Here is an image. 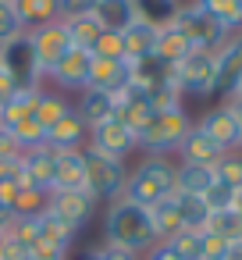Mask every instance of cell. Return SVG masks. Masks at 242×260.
<instances>
[{"label":"cell","instance_id":"14","mask_svg":"<svg viewBox=\"0 0 242 260\" xmlns=\"http://www.w3.org/2000/svg\"><path fill=\"white\" fill-rule=\"evenodd\" d=\"M214 61H217V89L214 93L228 96L242 79V32H231L224 40V47L214 54Z\"/></svg>","mask_w":242,"mask_h":260},{"label":"cell","instance_id":"9","mask_svg":"<svg viewBox=\"0 0 242 260\" xmlns=\"http://www.w3.org/2000/svg\"><path fill=\"white\" fill-rule=\"evenodd\" d=\"M96 207H100V203H96L86 189H50V192H47V214L57 217L61 224L75 228V232L96 214Z\"/></svg>","mask_w":242,"mask_h":260},{"label":"cell","instance_id":"42","mask_svg":"<svg viewBox=\"0 0 242 260\" xmlns=\"http://www.w3.org/2000/svg\"><path fill=\"white\" fill-rule=\"evenodd\" d=\"M86 260H139V256H132V253H121V249H114V246L100 242V246H93V249L86 253Z\"/></svg>","mask_w":242,"mask_h":260},{"label":"cell","instance_id":"12","mask_svg":"<svg viewBox=\"0 0 242 260\" xmlns=\"http://www.w3.org/2000/svg\"><path fill=\"white\" fill-rule=\"evenodd\" d=\"M54 164H57V150H50L47 143L32 146V150H22V185L50 192V185H54Z\"/></svg>","mask_w":242,"mask_h":260},{"label":"cell","instance_id":"26","mask_svg":"<svg viewBox=\"0 0 242 260\" xmlns=\"http://www.w3.org/2000/svg\"><path fill=\"white\" fill-rule=\"evenodd\" d=\"M11 4H15L18 22H22V29H25V32L61 18V15H57V0H11Z\"/></svg>","mask_w":242,"mask_h":260},{"label":"cell","instance_id":"22","mask_svg":"<svg viewBox=\"0 0 242 260\" xmlns=\"http://www.w3.org/2000/svg\"><path fill=\"white\" fill-rule=\"evenodd\" d=\"M75 228H68V224H61L57 217H50V214H40V232H36V246H43V249H54V253H68L72 249V242H75Z\"/></svg>","mask_w":242,"mask_h":260},{"label":"cell","instance_id":"48","mask_svg":"<svg viewBox=\"0 0 242 260\" xmlns=\"http://www.w3.org/2000/svg\"><path fill=\"white\" fill-rule=\"evenodd\" d=\"M4 249H8V228L0 224V256H4Z\"/></svg>","mask_w":242,"mask_h":260},{"label":"cell","instance_id":"34","mask_svg":"<svg viewBox=\"0 0 242 260\" xmlns=\"http://www.w3.org/2000/svg\"><path fill=\"white\" fill-rule=\"evenodd\" d=\"M206 232H214L224 242H242V217L235 210H214L206 221Z\"/></svg>","mask_w":242,"mask_h":260},{"label":"cell","instance_id":"51","mask_svg":"<svg viewBox=\"0 0 242 260\" xmlns=\"http://www.w3.org/2000/svg\"><path fill=\"white\" fill-rule=\"evenodd\" d=\"M0 72H4V68H0Z\"/></svg>","mask_w":242,"mask_h":260},{"label":"cell","instance_id":"49","mask_svg":"<svg viewBox=\"0 0 242 260\" xmlns=\"http://www.w3.org/2000/svg\"><path fill=\"white\" fill-rule=\"evenodd\" d=\"M231 93H235V96H242V79H238V86H235ZM231 93H228V96H231Z\"/></svg>","mask_w":242,"mask_h":260},{"label":"cell","instance_id":"25","mask_svg":"<svg viewBox=\"0 0 242 260\" xmlns=\"http://www.w3.org/2000/svg\"><path fill=\"white\" fill-rule=\"evenodd\" d=\"M214 182H217L214 178V168H203V164H178L175 168V192L203 196Z\"/></svg>","mask_w":242,"mask_h":260},{"label":"cell","instance_id":"39","mask_svg":"<svg viewBox=\"0 0 242 260\" xmlns=\"http://www.w3.org/2000/svg\"><path fill=\"white\" fill-rule=\"evenodd\" d=\"M231 200H235V189H228L224 182H214V185L203 192V203L210 207V214H214V210H231Z\"/></svg>","mask_w":242,"mask_h":260},{"label":"cell","instance_id":"13","mask_svg":"<svg viewBox=\"0 0 242 260\" xmlns=\"http://www.w3.org/2000/svg\"><path fill=\"white\" fill-rule=\"evenodd\" d=\"M199 132H206L217 146H224V150H238V132H242V125H238V118L224 107V104H217V107H210L199 121H192Z\"/></svg>","mask_w":242,"mask_h":260},{"label":"cell","instance_id":"37","mask_svg":"<svg viewBox=\"0 0 242 260\" xmlns=\"http://www.w3.org/2000/svg\"><path fill=\"white\" fill-rule=\"evenodd\" d=\"M22 32H25V29H22V22H18L15 4H11V0H0V47L11 43V40L22 36Z\"/></svg>","mask_w":242,"mask_h":260},{"label":"cell","instance_id":"50","mask_svg":"<svg viewBox=\"0 0 242 260\" xmlns=\"http://www.w3.org/2000/svg\"><path fill=\"white\" fill-rule=\"evenodd\" d=\"M238 150H242V132H238Z\"/></svg>","mask_w":242,"mask_h":260},{"label":"cell","instance_id":"23","mask_svg":"<svg viewBox=\"0 0 242 260\" xmlns=\"http://www.w3.org/2000/svg\"><path fill=\"white\" fill-rule=\"evenodd\" d=\"M132 8H135V22H146L153 29H167V25H175L182 0H132Z\"/></svg>","mask_w":242,"mask_h":260},{"label":"cell","instance_id":"44","mask_svg":"<svg viewBox=\"0 0 242 260\" xmlns=\"http://www.w3.org/2000/svg\"><path fill=\"white\" fill-rule=\"evenodd\" d=\"M18 153H22L18 139L11 136V128H4V125H0V157H18Z\"/></svg>","mask_w":242,"mask_h":260},{"label":"cell","instance_id":"30","mask_svg":"<svg viewBox=\"0 0 242 260\" xmlns=\"http://www.w3.org/2000/svg\"><path fill=\"white\" fill-rule=\"evenodd\" d=\"M150 221H153L157 242H167L175 232H182V217H178V207H175V200H171V196L150 207Z\"/></svg>","mask_w":242,"mask_h":260},{"label":"cell","instance_id":"6","mask_svg":"<svg viewBox=\"0 0 242 260\" xmlns=\"http://www.w3.org/2000/svg\"><path fill=\"white\" fill-rule=\"evenodd\" d=\"M175 82L182 89V96H196V100H206V96H217V61L210 50H192L189 57H182L175 64Z\"/></svg>","mask_w":242,"mask_h":260},{"label":"cell","instance_id":"7","mask_svg":"<svg viewBox=\"0 0 242 260\" xmlns=\"http://www.w3.org/2000/svg\"><path fill=\"white\" fill-rule=\"evenodd\" d=\"M0 68H4V75H8L18 89H40V86H43V72H40L36 54H32L29 32H22V36H15L11 43L0 47Z\"/></svg>","mask_w":242,"mask_h":260},{"label":"cell","instance_id":"47","mask_svg":"<svg viewBox=\"0 0 242 260\" xmlns=\"http://www.w3.org/2000/svg\"><path fill=\"white\" fill-rule=\"evenodd\" d=\"M231 210L242 217V189H235V200H231Z\"/></svg>","mask_w":242,"mask_h":260},{"label":"cell","instance_id":"20","mask_svg":"<svg viewBox=\"0 0 242 260\" xmlns=\"http://www.w3.org/2000/svg\"><path fill=\"white\" fill-rule=\"evenodd\" d=\"M72 111V100L64 96V93H57V89H47V86H40V93H36V104H32V118L43 125V128H50V125H57L64 114Z\"/></svg>","mask_w":242,"mask_h":260},{"label":"cell","instance_id":"27","mask_svg":"<svg viewBox=\"0 0 242 260\" xmlns=\"http://www.w3.org/2000/svg\"><path fill=\"white\" fill-rule=\"evenodd\" d=\"M192 54V47H189V40L175 29V25H167V29H160L157 32V47H153V57L157 61H164V64H178L182 57H189Z\"/></svg>","mask_w":242,"mask_h":260},{"label":"cell","instance_id":"29","mask_svg":"<svg viewBox=\"0 0 242 260\" xmlns=\"http://www.w3.org/2000/svg\"><path fill=\"white\" fill-rule=\"evenodd\" d=\"M64 29H68V36H72V47H75V50H86V54H93L96 40L103 36V25H100L93 15L68 18V22H64Z\"/></svg>","mask_w":242,"mask_h":260},{"label":"cell","instance_id":"38","mask_svg":"<svg viewBox=\"0 0 242 260\" xmlns=\"http://www.w3.org/2000/svg\"><path fill=\"white\" fill-rule=\"evenodd\" d=\"M93 57L125 61V40H121V32H107V29H103V36H100V40H96V47H93Z\"/></svg>","mask_w":242,"mask_h":260},{"label":"cell","instance_id":"36","mask_svg":"<svg viewBox=\"0 0 242 260\" xmlns=\"http://www.w3.org/2000/svg\"><path fill=\"white\" fill-rule=\"evenodd\" d=\"M11 136L18 139V146L22 150H32V146H43L47 143V128L29 114V118H22L18 125H11Z\"/></svg>","mask_w":242,"mask_h":260},{"label":"cell","instance_id":"41","mask_svg":"<svg viewBox=\"0 0 242 260\" xmlns=\"http://www.w3.org/2000/svg\"><path fill=\"white\" fill-rule=\"evenodd\" d=\"M228 253V242L217 239L214 232H203V260H224Z\"/></svg>","mask_w":242,"mask_h":260},{"label":"cell","instance_id":"16","mask_svg":"<svg viewBox=\"0 0 242 260\" xmlns=\"http://www.w3.org/2000/svg\"><path fill=\"white\" fill-rule=\"evenodd\" d=\"M175 153L182 157V164H203V168H214L228 150H224V146H217L206 132H199V128L192 125V128H189V136L178 143V150H175Z\"/></svg>","mask_w":242,"mask_h":260},{"label":"cell","instance_id":"24","mask_svg":"<svg viewBox=\"0 0 242 260\" xmlns=\"http://www.w3.org/2000/svg\"><path fill=\"white\" fill-rule=\"evenodd\" d=\"M93 18L107 29V32H125L132 22H135V8H132V0H100Z\"/></svg>","mask_w":242,"mask_h":260},{"label":"cell","instance_id":"46","mask_svg":"<svg viewBox=\"0 0 242 260\" xmlns=\"http://www.w3.org/2000/svg\"><path fill=\"white\" fill-rule=\"evenodd\" d=\"M224 260H242V242H228V253Z\"/></svg>","mask_w":242,"mask_h":260},{"label":"cell","instance_id":"10","mask_svg":"<svg viewBox=\"0 0 242 260\" xmlns=\"http://www.w3.org/2000/svg\"><path fill=\"white\" fill-rule=\"evenodd\" d=\"M29 43H32L36 61H40L43 79H47V72L72 50V36H68V29H64L61 18H57V22H47V25H40V29H29Z\"/></svg>","mask_w":242,"mask_h":260},{"label":"cell","instance_id":"32","mask_svg":"<svg viewBox=\"0 0 242 260\" xmlns=\"http://www.w3.org/2000/svg\"><path fill=\"white\" fill-rule=\"evenodd\" d=\"M40 214H47V192L32 189V185H22L15 203H11V217H40Z\"/></svg>","mask_w":242,"mask_h":260},{"label":"cell","instance_id":"18","mask_svg":"<svg viewBox=\"0 0 242 260\" xmlns=\"http://www.w3.org/2000/svg\"><path fill=\"white\" fill-rule=\"evenodd\" d=\"M86 136H89V128H86V121L75 114V107L57 121V125H50L47 128V146L50 150H82L86 146Z\"/></svg>","mask_w":242,"mask_h":260},{"label":"cell","instance_id":"1","mask_svg":"<svg viewBox=\"0 0 242 260\" xmlns=\"http://www.w3.org/2000/svg\"><path fill=\"white\" fill-rule=\"evenodd\" d=\"M103 242L121 249V253H132V256H143L146 249H153L157 232H153L150 210L125 200V196L111 200L103 210Z\"/></svg>","mask_w":242,"mask_h":260},{"label":"cell","instance_id":"43","mask_svg":"<svg viewBox=\"0 0 242 260\" xmlns=\"http://www.w3.org/2000/svg\"><path fill=\"white\" fill-rule=\"evenodd\" d=\"M0 182H22V153L0 157Z\"/></svg>","mask_w":242,"mask_h":260},{"label":"cell","instance_id":"17","mask_svg":"<svg viewBox=\"0 0 242 260\" xmlns=\"http://www.w3.org/2000/svg\"><path fill=\"white\" fill-rule=\"evenodd\" d=\"M132 82V61H107V57H93L89 61V86L118 93Z\"/></svg>","mask_w":242,"mask_h":260},{"label":"cell","instance_id":"45","mask_svg":"<svg viewBox=\"0 0 242 260\" xmlns=\"http://www.w3.org/2000/svg\"><path fill=\"white\" fill-rule=\"evenodd\" d=\"M139 260H178V256H175V253H171L164 242H157V246H153V249H146Z\"/></svg>","mask_w":242,"mask_h":260},{"label":"cell","instance_id":"35","mask_svg":"<svg viewBox=\"0 0 242 260\" xmlns=\"http://www.w3.org/2000/svg\"><path fill=\"white\" fill-rule=\"evenodd\" d=\"M214 178L224 182L228 189H242V153H238V150H228V153L214 164Z\"/></svg>","mask_w":242,"mask_h":260},{"label":"cell","instance_id":"19","mask_svg":"<svg viewBox=\"0 0 242 260\" xmlns=\"http://www.w3.org/2000/svg\"><path fill=\"white\" fill-rule=\"evenodd\" d=\"M50 189H86V160L82 150H61L54 164V185Z\"/></svg>","mask_w":242,"mask_h":260},{"label":"cell","instance_id":"33","mask_svg":"<svg viewBox=\"0 0 242 260\" xmlns=\"http://www.w3.org/2000/svg\"><path fill=\"white\" fill-rule=\"evenodd\" d=\"M164 246H167L178 260H203V232H189V228H182V232H175Z\"/></svg>","mask_w":242,"mask_h":260},{"label":"cell","instance_id":"11","mask_svg":"<svg viewBox=\"0 0 242 260\" xmlns=\"http://www.w3.org/2000/svg\"><path fill=\"white\" fill-rule=\"evenodd\" d=\"M89 61H93V54H86V50H68L50 72H47V79L43 82H50L57 93H82L86 86H89Z\"/></svg>","mask_w":242,"mask_h":260},{"label":"cell","instance_id":"40","mask_svg":"<svg viewBox=\"0 0 242 260\" xmlns=\"http://www.w3.org/2000/svg\"><path fill=\"white\" fill-rule=\"evenodd\" d=\"M96 4H100V0H57V15H61V22L82 18V15H93Z\"/></svg>","mask_w":242,"mask_h":260},{"label":"cell","instance_id":"2","mask_svg":"<svg viewBox=\"0 0 242 260\" xmlns=\"http://www.w3.org/2000/svg\"><path fill=\"white\" fill-rule=\"evenodd\" d=\"M175 160L171 157H153V153H146L132 171H128V182H125V200H132V203H139V207H153V203H160V200H167L171 192H175Z\"/></svg>","mask_w":242,"mask_h":260},{"label":"cell","instance_id":"3","mask_svg":"<svg viewBox=\"0 0 242 260\" xmlns=\"http://www.w3.org/2000/svg\"><path fill=\"white\" fill-rule=\"evenodd\" d=\"M189 128H192V118L185 114V107H178V111H153L150 121L135 132V143H139V150H146L153 157H167V153L178 150V143L189 136Z\"/></svg>","mask_w":242,"mask_h":260},{"label":"cell","instance_id":"28","mask_svg":"<svg viewBox=\"0 0 242 260\" xmlns=\"http://www.w3.org/2000/svg\"><path fill=\"white\" fill-rule=\"evenodd\" d=\"M171 200H175V207H178L182 228H189V232H206V221H210V207L203 203V196L171 192Z\"/></svg>","mask_w":242,"mask_h":260},{"label":"cell","instance_id":"21","mask_svg":"<svg viewBox=\"0 0 242 260\" xmlns=\"http://www.w3.org/2000/svg\"><path fill=\"white\" fill-rule=\"evenodd\" d=\"M157 32H160V29H153V25H146V22H132V25L121 32V40H125V61H143V57H153Z\"/></svg>","mask_w":242,"mask_h":260},{"label":"cell","instance_id":"4","mask_svg":"<svg viewBox=\"0 0 242 260\" xmlns=\"http://www.w3.org/2000/svg\"><path fill=\"white\" fill-rule=\"evenodd\" d=\"M82 160H86V192L96 200V203H111L125 192V182H128V164L125 160H114V157H103L89 146H82Z\"/></svg>","mask_w":242,"mask_h":260},{"label":"cell","instance_id":"31","mask_svg":"<svg viewBox=\"0 0 242 260\" xmlns=\"http://www.w3.org/2000/svg\"><path fill=\"white\" fill-rule=\"evenodd\" d=\"M203 11H210L228 32H242V0H196Z\"/></svg>","mask_w":242,"mask_h":260},{"label":"cell","instance_id":"15","mask_svg":"<svg viewBox=\"0 0 242 260\" xmlns=\"http://www.w3.org/2000/svg\"><path fill=\"white\" fill-rule=\"evenodd\" d=\"M72 107H75V114L86 121V128H93V125H100V121H107V118L118 114V100H114V93L96 89V86H86Z\"/></svg>","mask_w":242,"mask_h":260},{"label":"cell","instance_id":"5","mask_svg":"<svg viewBox=\"0 0 242 260\" xmlns=\"http://www.w3.org/2000/svg\"><path fill=\"white\" fill-rule=\"evenodd\" d=\"M175 29L189 40V47L192 50H210V54H217L221 47H224V40L231 36L210 11H203L196 0H189V4H182L178 8V15H175Z\"/></svg>","mask_w":242,"mask_h":260},{"label":"cell","instance_id":"8","mask_svg":"<svg viewBox=\"0 0 242 260\" xmlns=\"http://www.w3.org/2000/svg\"><path fill=\"white\" fill-rule=\"evenodd\" d=\"M86 146L96 150V153H103V157H114V160H128V153L139 150L135 132H132L118 114L107 118V121H100V125H93L89 136H86Z\"/></svg>","mask_w":242,"mask_h":260}]
</instances>
